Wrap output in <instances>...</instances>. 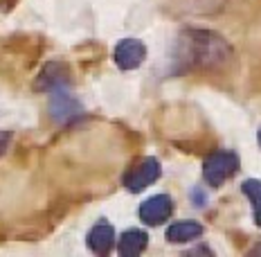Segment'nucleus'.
I'll list each match as a JSON object with an SVG mask.
<instances>
[{
    "instance_id": "1",
    "label": "nucleus",
    "mask_w": 261,
    "mask_h": 257,
    "mask_svg": "<svg viewBox=\"0 0 261 257\" xmlns=\"http://www.w3.org/2000/svg\"><path fill=\"white\" fill-rule=\"evenodd\" d=\"M239 165H241V162H239L237 154H232V151H216V154H212L207 160H205L203 176L212 188H219L223 180L232 178L239 172Z\"/></svg>"
},
{
    "instance_id": "2",
    "label": "nucleus",
    "mask_w": 261,
    "mask_h": 257,
    "mask_svg": "<svg viewBox=\"0 0 261 257\" xmlns=\"http://www.w3.org/2000/svg\"><path fill=\"white\" fill-rule=\"evenodd\" d=\"M162 174V167L155 158H144L135 165L130 172L124 176V185L130 190V192H142L144 188H149L151 183H155Z\"/></svg>"
},
{
    "instance_id": "3",
    "label": "nucleus",
    "mask_w": 261,
    "mask_h": 257,
    "mask_svg": "<svg viewBox=\"0 0 261 257\" xmlns=\"http://www.w3.org/2000/svg\"><path fill=\"white\" fill-rule=\"evenodd\" d=\"M171 212H173V201L167 194H155L140 205V219L146 226H160L171 217Z\"/></svg>"
},
{
    "instance_id": "4",
    "label": "nucleus",
    "mask_w": 261,
    "mask_h": 257,
    "mask_svg": "<svg viewBox=\"0 0 261 257\" xmlns=\"http://www.w3.org/2000/svg\"><path fill=\"white\" fill-rule=\"evenodd\" d=\"M144 57H146V48H144V43L138 39H124V41H119L115 48V63L122 70L138 68V65L144 61Z\"/></svg>"
},
{
    "instance_id": "5",
    "label": "nucleus",
    "mask_w": 261,
    "mask_h": 257,
    "mask_svg": "<svg viewBox=\"0 0 261 257\" xmlns=\"http://www.w3.org/2000/svg\"><path fill=\"white\" fill-rule=\"evenodd\" d=\"M113 246H115V230L108 223H97L88 232V248L92 253L106 255V253H111Z\"/></svg>"
},
{
    "instance_id": "6",
    "label": "nucleus",
    "mask_w": 261,
    "mask_h": 257,
    "mask_svg": "<svg viewBox=\"0 0 261 257\" xmlns=\"http://www.w3.org/2000/svg\"><path fill=\"white\" fill-rule=\"evenodd\" d=\"M203 235V226L198 221H176L167 228V239L173 244H185L198 239Z\"/></svg>"
},
{
    "instance_id": "7",
    "label": "nucleus",
    "mask_w": 261,
    "mask_h": 257,
    "mask_svg": "<svg viewBox=\"0 0 261 257\" xmlns=\"http://www.w3.org/2000/svg\"><path fill=\"white\" fill-rule=\"evenodd\" d=\"M146 242H149V237H146L144 230H138V228L126 230L119 237V255H124V257L140 255L146 248Z\"/></svg>"
},
{
    "instance_id": "8",
    "label": "nucleus",
    "mask_w": 261,
    "mask_h": 257,
    "mask_svg": "<svg viewBox=\"0 0 261 257\" xmlns=\"http://www.w3.org/2000/svg\"><path fill=\"white\" fill-rule=\"evenodd\" d=\"M77 113H79V106H77V102H74L72 97L65 95V92H61V88L54 92V100H52V115L57 118L59 122H63V120L77 115Z\"/></svg>"
},
{
    "instance_id": "9",
    "label": "nucleus",
    "mask_w": 261,
    "mask_h": 257,
    "mask_svg": "<svg viewBox=\"0 0 261 257\" xmlns=\"http://www.w3.org/2000/svg\"><path fill=\"white\" fill-rule=\"evenodd\" d=\"M241 190H243V194L250 199V203H252L254 221H257V226H261V180L250 178L241 185Z\"/></svg>"
},
{
    "instance_id": "10",
    "label": "nucleus",
    "mask_w": 261,
    "mask_h": 257,
    "mask_svg": "<svg viewBox=\"0 0 261 257\" xmlns=\"http://www.w3.org/2000/svg\"><path fill=\"white\" fill-rule=\"evenodd\" d=\"M259 145H261V131H259Z\"/></svg>"
}]
</instances>
